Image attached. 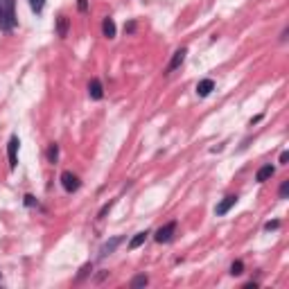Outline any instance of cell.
Masks as SVG:
<instances>
[{"label": "cell", "instance_id": "1", "mask_svg": "<svg viewBox=\"0 0 289 289\" xmlns=\"http://www.w3.org/2000/svg\"><path fill=\"white\" fill-rule=\"evenodd\" d=\"M18 25L16 18V0H0V30L14 32Z\"/></svg>", "mask_w": 289, "mask_h": 289}, {"label": "cell", "instance_id": "2", "mask_svg": "<svg viewBox=\"0 0 289 289\" xmlns=\"http://www.w3.org/2000/svg\"><path fill=\"white\" fill-rule=\"evenodd\" d=\"M174 233H176V222H167L165 226H161L154 233V240L159 242V244H167V242L174 238Z\"/></svg>", "mask_w": 289, "mask_h": 289}, {"label": "cell", "instance_id": "3", "mask_svg": "<svg viewBox=\"0 0 289 289\" xmlns=\"http://www.w3.org/2000/svg\"><path fill=\"white\" fill-rule=\"evenodd\" d=\"M61 188H64L66 192H77L82 188V181H80V176L77 174H72V172H64L61 174Z\"/></svg>", "mask_w": 289, "mask_h": 289}, {"label": "cell", "instance_id": "4", "mask_svg": "<svg viewBox=\"0 0 289 289\" xmlns=\"http://www.w3.org/2000/svg\"><path fill=\"white\" fill-rule=\"evenodd\" d=\"M186 57H188V48H178L174 55H172L170 64H167V68H165V75H172L174 70H178V68L183 66V61H186Z\"/></svg>", "mask_w": 289, "mask_h": 289}, {"label": "cell", "instance_id": "5", "mask_svg": "<svg viewBox=\"0 0 289 289\" xmlns=\"http://www.w3.org/2000/svg\"><path fill=\"white\" fill-rule=\"evenodd\" d=\"M18 145H20V140H18V136L14 134L7 143V156H9V167H12V170H16V165H18Z\"/></svg>", "mask_w": 289, "mask_h": 289}, {"label": "cell", "instance_id": "6", "mask_svg": "<svg viewBox=\"0 0 289 289\" xmlns=\"http://www.w3.org/2000/svg\"><path fill=\"white\" fill-rule=\"evenodd\" d=\"M238 199H240L238 194H228V197H224L222 201H219L217 206H215V215H217V217H224V215L228 213V210L233 208L235 203H238Z\"/></svg>", "mask_w": 289, "mask_h": 289}, {"label": "cell", "instance_id": "7", "mask_svg": "<svg viewBox=\"0 0 289 289\" xmlns=\"http://www.w3.org/2000/svg\"><path fill=\"white\" fill-rule=\"evenodd\" d=\"M122 242H124L122 235H118V238H111L109 242H104V244H102V249H99V255H97V257H99V260H104V257H107V255L115 253V249H118V246L122 244Z\"/></svg>", "mask_w": 289, "mask_h": 289}, {"label": "cell", "instance_id": "8", "mask_svg": "<svg viewBox=\"0 0 289 289\" xmlns=\"http://www.w3.org/2000/svg\"><path fill=\"white\" fill-rule=\"evenodd\" d=\"M213 91H215V82L210 80V77H206V80H201L197 84V95L199 97H208Z\"/></svg>", "mask_w": 289, "mask_h": 289}, {"label": "cell", "instance_id": "9", "mask_svg": "<svg viewBox=\"0 0 289 289\" xmlns=\"http://www.w3.org/2000/svg\"><path fill=\"white\" fill-rule=\"evenodd\" d=\"M276 174V167L271 165V163H267V165H262L260 170H257V174H255V181L257 183H265V181H269V178Z\"/></svg>", "mask_w": 289, "mask_h": 289}, {"label": "cell", "instance_id": "10", "mask_svg": "<svg viewBox=\"0 0 289 289\" xmlns=\"http://www.w3.org/2000/svg\"><path fill=\"white\" fill-rule=\"evenodd\" d=\"M88 95H91V99H102L104 97V88H102V82L97 80H91V84H88Z\"/></svg>", "mask_w": 289, "mask_h": 289}, {"label": "cell", "instance_id": "11", "mask_svg": "<svg viewBox=\"0 0 289 289\" xmlns=\"http://www.w3.org/2000/svg\"><path fill=\"white\" fill-rule=\"evenodd\" d=\"M68 28H70V18L61 14V16L57 18V36H59V39H66V36H68Z\"/></svg>", "mask_w": 289, "mask_h": 289}, {"label": "cell", "instance_id": "12", "mask_svg": "<svg viewBox=\"0 0 289 289\" xmlns=\"http://www.w3.org/2000/svg\"><path fill=\"white\" fill-rule=\"evenodd\" d=\"M147 238H149V230H140V233H136L134 235V240L129 242V251H134V249H138V246H143Z\"/></svg>", "mask_w": 289, "mask_h": 289}, {"label": "cell", "instance_id": "13", "mask_svg": "<svg viewBox=\"0 0 289 289\" xmlns=\"http://www.w3.org/2000/svg\"><path fill=\"white\" fill-rule=\"evenodd\" d=\"M102 32H104V36H107V39H115V23H113V18H104Z\"/></svg>", "mask_w": 289, "mask_h": 289}, {"label": "cell", "instance_id": "14", "mask_svg": "<svg viewBox=\"0 0 289 289\" xmlns=\"http://www.w3.org/2000/svg\"><path fill=\"white\" fill-rule=\"evenodd\" d=\"M149 285V278L145 276V273H138L136 278H131V282H129V287L131 289H138V287H147Z\"/></svg>", "mask_w": 289, "mask_h": 289}, {"label": "cell", "instance_id": "15", "mask_svg": "<svg viewBox=\"0 0 289 289\" xmlns=\"http://www.w3.org/2000/svg\"><path fill=\"white\" fill-rule=\"evenodd\" d=\"M57 159H59V145L50 143V147H48V161L50 163H57Z\"/></svg>", "mask_w": 289, "mask_h": 289}, {"label": "cell", "instance_id": "16", "mask_svg": "<svg viewBox=\"0 0 289 289\" xmlns=\"http://www.w3.org/2000/svg\"><path fill=\"white\" fill-rule=\"evenodd\" d=\"M242 273H244V262L235 260L233 265H230V276H242Z\"/></svg>", "mask_w": 289, "mask_h": 289}, {"label": "cell", "instance_id": "17", "mask_svg": "<svg viewBox=\"0 0 289 289\" xmlns=\"http://www.w3.org/2000/svg\"><path fill=\"white\" fill-rule=\"evenodd\" d=\"M30 7H32L34 14H41L45 9V0H30Z\"/></svg>", "mask_w": 289, "mask_h": 289}, {"label": "cell", "instance_id": "18", "mask_svg": "<svg viewBox=\"0 0 289 289\" xmlns=\"http://www.w3.org/2000/svg\"><path fill=\"white\" fill-rule=\"evenodd\" d=\"M91 271H93V262H86V265L82 267V271H80V276H77V280H84V278H86Z\"/></svg>", "mask_w": 289, "mask_h": 289}, {"label": "cell", "instance_id": "19", "mask_svg": "<svg viewBox=\"0 0 289 289\" xmlns=\"http://www.w3.org/2000/svg\"><path fill=\"white\" fill-rule=\"evenodd\" d=\"M25 206L28 208H39V201H36L32 194H25Z\"/></svg>", "mask_w": 289, "mask_h": 289}, {"label": "cell", "instance_id": "20", "mask_svg": "<svg viewBox=\"0 0 289 289\" xmlns=\"http://www.w3.org/2000/svg\"><path fill=\"white\" fill-rule=\"evenodd\" d=\"M287 192H289V181H282V186H280V199H287Z\"/></svg>", "mask_w": 289, "mask_h": 289}, {"label": "cell", "instance_id": "21", "mask_svg": "<svg viewBox=\"0 0 289 289\" xmlns=\"http://www.w3.org/2000/svg\"><path fill=\"white\" fill-rule=\"evenodd\" d=\"M276 228H280V222H278V219H273V222H267L265 224V230H276Z\"/></svg>", "mask_w": 289, "mask_h": 289}, {"label": "cell", "instance_id": "22", "mask_svg": "<svg viewBox=\"0 0 289 289\" xmlns=\"http://www.w3.org/2000/svg\"><path fill=\"white\" fill-rule=\"evenodd\" d=\"M77 9H80L82 14L88 12V0H77Z\"/></svg>", "mask_w": 289, "mask_h": 289}, {"label": "cell", "instance_id": "23", "mask_svg": "<svg viewBox=\"0 0 289 289\" xmlns=\"http://www.w3.org/2000/svg\"><path fill=\"white\" fill-rule=\"evenodd\" d=\"M111 206H113V201H109V203H107V206H104L102 210H99V215H97V217H99V219H102V217H104V215H107V213H109V210H111Z\"/></svg>", "mask_w": 289, "mask_h": 289}, {"label": "cell", "instance_id": "24", "mask_svg": "<svg viewBox=\"0 0 289 289\" xmlns=\"http://www.w3.org/2000/svg\"><path fill=\"white\" fill-rule=\"evenodd\" d=\"M124 32H127V34H131V32H136V23H134V20H131V23H129V25H124Z\"/></svg>", "mask_w": 289, "mask_h": 289}, {"label": "cell", "instance_id": "25", "mask_svg": "<svg viewBox=\"0 0 289 289\" xmlns=\"http://www.w3.org/2000/svg\"><path fill=\"white\" fill-rule=\"evenodd\" d=\"M287 161H289V151H282L280 154V165H287Z\"/></svg>", "mask_w": 289, "mask_h": 289}, {"label": "cell", "instance_id": "26", "mask_svg": "<svg viewBox=\"0 0 289 289\" xmlns=\"http://www.w3.org/2000/svg\"><path fill=\"white\" fill-rule=\"evenodd\" d=\"M285 41H287V28L282 30V34H280V43H285Z\"/></svg>", "mask_w": 289, "mask_h": 289}, {"label": "cell", "instance_id": "27", "mask_svg": "<svg viewBox=\"0 0 289 289\" xmlns=\"http://www.w3.org/2000/svg\"><path fill=\"white\" fill-rule=\"evenodd\" d=\"M255 287H257V282H253V280L246 282V289H255Z\"/></svg>", "mask_w": 289, "mask_h": 289}]
</instances>
